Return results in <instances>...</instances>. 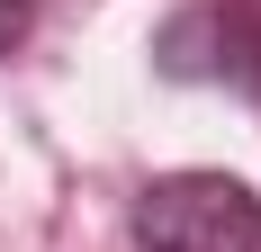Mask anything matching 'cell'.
Masks as SVG:
<instances>
[{"label": "cell", "mask_w": 261, "mask_h": 252, "mask_svg": "<svg viewBox=\"0 0 261 252\" xmlns=\"http://www.w3.org/2000/svg\"><path fill=\"white\" fill-rule=\"evenodd\" d=\"M144 252H261V198L234 171H162L135 189Z\"/></svg>", "instance_id": "obj_1"}, {"label": "cell", "mask_w": 261, "mask_h": 252, "mask_svg": "<svg viewBox=\"0 0 261 252\" xmlns=\"http://www.w3.org/2000/svg\"><path fill=\"white\" fill-rule=\"evenodd\" d=\"M153 72L162 81H216V90H243L261 99V9L243 0H198L153 36Z\"/></svg>", "instance_id": "obj_2"}, {"label": "cell", "mask_w": 261, "mask_h": 252, "mask_svg": "<svg viewBox=\"0 0 261 252\" xmlns=\"http://www.w3.org/2000/svg\"><path fill=\"white\" fill-rule=\"evenodd\" d=\"M27 27H36V0H0V63L27 45Z\"/></svg>", "instance_id": "obj_3"}]
</instances>
